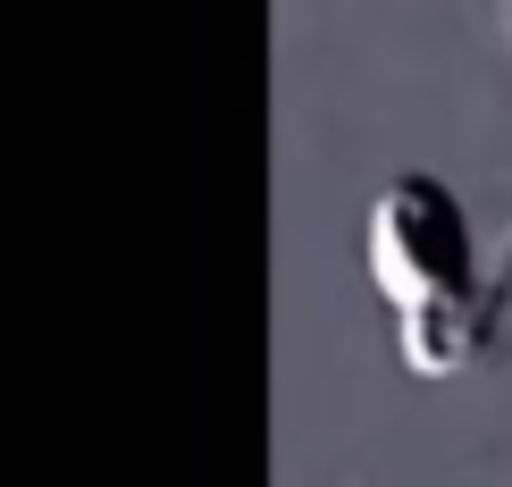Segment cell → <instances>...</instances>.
<instances>
[{
	"mask_svg": "<svg viewBox=\"0 0 512 487\" xmlns=\"http://www.w3.org/2000/svg\"><path fill=\"white\" fill-rule=\"evenodd\" d=\"M361 261H370V286L395 320V353L420 378H454L487 353V336L504 320V286L479 278L471 210L445 177L403 168V177L378 185L370 227H361Z\"/></svg>",
	"mask_w": 512,
	"mask_h": 487,
	"instance_id": "cell-1",
	"label": "cell"
}]
</instances>
